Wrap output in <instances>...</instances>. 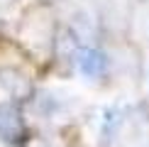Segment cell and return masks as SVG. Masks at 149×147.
Listing matches in <instances>:
<instances>
[{
    "mask_svg": "<svg viewBox=\"0 0 149 147\" xmlns=\"http://www.w3.org/2000/svg\"><path fill=\"white\" fill-rule=\"evenodd\" d=\"M22 44L34 54L37 59H44L54 52V20L47 8H34L24 15L20 24Z\"/></svg>",
    "mask_w": 149,
    "mask_h": 147,
    "instance_id": "cell-1",
    "label": "cell"
},
{
    "mask_svg": "<svg viewBox=\"0 0 149 147\" xmlns=\"http://www.w3.org/2000/svg\"><path fill=\"white\" fill-rule=\"evenodd\" d=\"M22 135H24V127L17 110L10 106H0V140L15 142V140H22Z\"/></svg>",
    "mask_w": 149,
    "mask_h": 147,
    "instance_id": "cell-2",
    "label": "cell"
},
{
    "mask_svg": "<svg viewBox=\"0 0 149 147\" xmlns=\"http://www.w3.org/2000/svg\"><path fill=\"white\" fill-rule=\"evenodd\" d=\"M0 83L8 88V93L12 98H27L32 93L29 78H24L17 69H0Z\"/></svg>",
    "mask_w": 149,
    "mask_h": 147,
    "instance_id": "cell-3",
    "label": "cell"
},
{
    "mask_svg": "<svg viewBox=\"0 0 149 147\" xmlns=\"http://www.w3.org/2000/svg\"><path fill=\"white\" fill-rule=\"evenodd\" d=\"M78 66L88 78H98V76H103V74L108 71V59H105V54L98 52V49H86V52H81Z\"/></svg>",
    "mask_w": 149,
    "mask_h": 147,
    "instance_id": "cell-4",
    "label": "cell"
},
{
    "mask_svg": "<svg viewBox=\"0 0 149 147\" xmlns=\"http://www.w3.org/2000/svg\"><path fill=\"white\" fill-rule=\"evenodd\" d=\"M54 54H56L61 61L73 57V39L69 37V32H64L59 39H54Z\"/></svg>",
    "mask_w": 149,
    "mask_h": 147,
    "instance_id": "cell-5",
    "label": "cell"
}]
</instances>
